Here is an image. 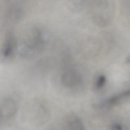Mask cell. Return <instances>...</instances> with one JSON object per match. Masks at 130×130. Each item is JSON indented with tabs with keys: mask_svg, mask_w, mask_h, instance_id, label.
Here are the masks:
<instances>
[{
	"mask_svg": "<svg viewBox=\"0 0 130 130\" xmlns=\"http://www.w3.org/2000/svg\"><path fill=\"white\" fill-rule=\"evenodd\" d=\"M63 127L64 130H86L82 121L74 114H69L65 118Z\"/></svg>",
	"mask_w": 130,
	"mask_h": 130,
	"instance_id": "3",
	"label": "cell"
},
{
	"mask_svg": "<svg viewBox=\"0 0 130 130\" xmlns=\"http://www.w3.org/2000/svg\"><path fill=\"white\" fill-rule=\"evenodd\" d=\"M17 47L16 37L13 33L9 32L0 46V60L5 63L13 61L15 58Z\"/></svg>",
	"mask_w": 130,
	"mask_h": 130,
	"instance_id": "1",
	"label": "cell"
},
{
	"mask_svg": "<svg viewBox=\"0 0 130 130\" xmlns=\"http://www.w3.org/2000/svg\"><path fill=\"white\" fill-rule=\"evenodd\" d=\"M18 110L16 100L11 97L3 98L0 102V120L6 121L13 118Z\"/></svg>",
	"mask_w": 130,
	"mask_h": 130,
	"instance_id": "2",
	"label": "cell"
},
{
	"mask_svg": "<svg viewBox=\"0 0 130 130\" xmlns=\"http://www.w3.org/2000/svg\"><path fill=\"white\" fill-rule=\"evenodd\" d=\"M106 81V78L103 76H100L97 79L96 82V87L98 89H100L103 87Z\"/></svg>",
	"mask_w": 130,
	"mask_h": 130,
	"instance_id": "5",
	"label": "cell"
},
{
	"mask_svg": "<svg viewBox=\"0 0 130 130\" xmlns=\"http://www.w3.org/2000/svg\"><path fill=\"white\" fill-rule=\"evenodd\" d=\"M63 84L69 88H75L81 84L82 79L79 76L73 73H67L62 77Z\"/></svg>",
	"mask_w": 130,
	"mask_h": 130,
	"instance_id": "4",
	"label": "cell"
}]
</instances>
